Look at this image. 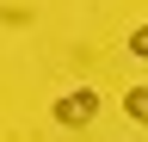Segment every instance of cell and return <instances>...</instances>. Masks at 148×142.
Wrapping results in <instances>:
<instances>
[{
	"label": "cell",
	"instance_id": "6da1fadb",
	"mask_svg": "<svg viewBox=\"0 0 148 142\" xmlns=\"http://www.w3.org/2000/svg\"><path fill=\"white\" fill-rule=\"evenodd\" d=\"M99 105H105V99L92 93V86H80V93H62V99H56V111H49V117L62 123V130H86V123L99 117Z\"/></svg>",
	"mask_w": 148,
	"mask_h": 142
},
{
	"label": "cell",
	"instance_id": "7a4b0ae2",
	"mask_svg": "<svg viewBox=\"0 0 148 142\" xmlns=\"http://www.w3.org/2000/svg\"><path fill=\"white\" fill-rule=\"evenodd\" d=\"M123 117L148 130V86H130V93H123Z\"/></svg>",
	"mask_w": 148,
	"mask_h": 142
},
{
	"label": "cell",
	"instance_id": "3957f363",
	"mask_svg": "<svg viewBox=\"0 0 148 142\" xmlns=\"http://www.w3.org/2000/svg\"><path fill=\"white\" fill-rule=\"evenodd\" d=\"M130 56H142V62H148V25H136V31H130Z\"/></svg>",
	"mask_w": 148,
	"mask_h": 142
}]
</instances>
